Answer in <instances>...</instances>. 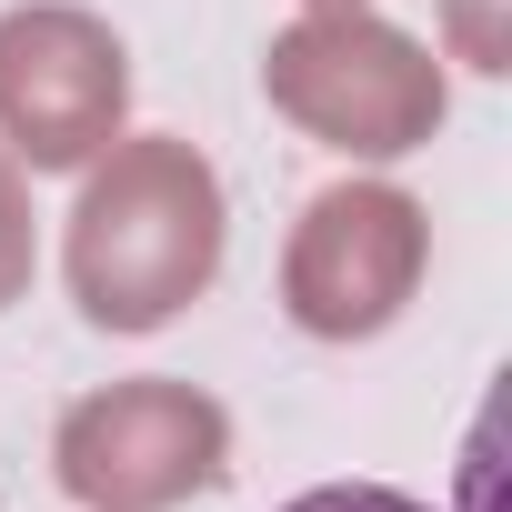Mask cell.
<instances>
[{"mask_svg":"<svg viewBox=\"0 0 512 512\" xmlns=\"http://www.w3.org/2000/svg\"><path fill=\"white\" fill-rule=\"evenodd\" d=\"M221 251H231L221 171L181 131H131L91 161L71 201L61 272L91 332H161L221 282Z\"/></svg>","mask_w":512,"mask_h":512,"instance_id":"6da1fadb","label":"cell"},{"mask_svg":"<svg viewBox=\"0 0 512 512\" xmlns=\"http://www.w3.org/2000/svg\"><path fill=\"white\" fill-rule=\"evenodd\" d=\"M262 101L342 161H402L442 131V61L372 11H302L262 51Z\"/></svg>","mask_w":512,"mask_h":512,"instance_id":"7a4b0ae2","label":"cell"},{"mask_svg":"<svg viewBox=\"0 0 512 512\" xmlns=\"http://www.w3.org/2000/svg\"><path fill=\"white\" fill-rule=\"evenodd\" d=\"M51 472L81 512H171L231 472V412L171 372H141L61 412Z\"/></svg>","mask_w":512,"mask_h":512,"instance_id":"3957f363","label":"cell"},{"mask_svg":"<svg viewBox=\"0 0 512 512\" xmlns=\"http://www.w3.org/2000/svg\"><path fill=\"white\" fill-rule=\"evenodd\" d=\"M432 262V211L392 181H332L282 241V312L312 342H372L412 312Z\"/></svg>","mask_w":512,"mask_h":512,"instance_id":"277c9868","label":"cell"},{"mask_svg":"<svg viewBox=\"0 0 512 512\" xmlns=\"http://www.w3.org/2000/svg\"><path fill=\"white\" fill-rule=\"evenodd\" d=\"M131 51L81 0H21L0 11V151L21 171H91L121 141Z\"/></svg>","mask_w":512,"mask_h":512,"instance_id":"5b68a950","label":"cell"},{"mask_svg":"<svg viewBox=\"0 0 512 512\" xmlns=\"http://www.w3.org/2000/svg\"><path fill=\"white\" fill-rule=\"evenodd\" d=\"M41 272V221H31V171L0 151V312H11Z\"/></svg>","mask_w":512,"mask_h":512,"instance_id":"8992f818","label":"cell"},{"mask_svg":"<svg viewBox=\"0 0 512 512\" xmlns=\"http://www.w3.org/2000/svg\"><path fill=\"white\" fill-rule=\"evenodd\" d=\"M282 512H432V502H412V492H392V482H312V492H292Z\"/></svg>","mask_w":512,"mask_h":512,"instance_id":"52a82bcc","label":"cell"},{"mask_svg":"<svg viewBox=\"0 0 512 512\" xmlns=\"http://www.w3.org/2000/svg\"><path fill=\"white\" fill-rule=\"evenodd\" d=\"M452 41L472 71H502V31H492V0H452Z\"/></svg>","mask_w":512,"mask_h":512,"instance_id":"ba28073f","label":"cell"},{"mask_svg":"<svg viewBox=\"0 0 512 512\" xmlns=\"http://www.w3.org/2000/svg\"><path fill=\"white\" fill-rule=\"evenodd\" d=\"M312 11H372V0H312Z\"/></svg>","mask_w":512,"mask_h":512,"instance_id":"9c48e42d","label":"cell"}]
</instances>
